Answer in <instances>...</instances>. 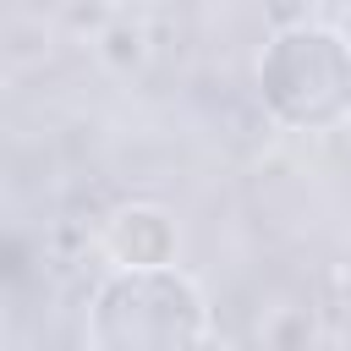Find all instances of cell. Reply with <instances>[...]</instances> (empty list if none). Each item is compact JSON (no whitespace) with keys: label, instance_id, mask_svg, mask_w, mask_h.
<instances>
[{"label":"cell","instance_id":"1","mask_svg":"<svg viewBox=\"0 0 351 351\" xmlns=\"http://www.w3.org/2000/svg\"><path fill=\"white\" fill-rule=\"evenodd\" d=\"M214 313L186 269H110L88 296V351H208Z\"/></svg>","mask_w":351,"mask_h":351},{"label":"cell","instance_id":"2","mask_svg":"<svg viewBox=\"0 0 351 351\" xmlns=\"http://www.w3.org/2000/svg\"><path fill=\"white\" fill-rule=\"evenodd\" d=\"M258 104L285 132H335L351 121V44L335 22L274 27L252 66Z\"/></svg>","mask_w":351,"mask_h":351},{"label":"cell","instance_id":"3","mask_svg":"<svg viewBox=\"0 0 351 351\" xmlns=\"http://www.w3.org/2000/svg\"><path fill=\"white\" fill-rule=\"evenodd\" d=\"M99 247H104L110 269H170L181 252V225L159 203H121L104 219Z\"/></svg>","mask_w":351,"mask_h":351},{"label":"cell","instance_id":"4","mask_svg":"<svg viewBox=\"0 0 351 351\" xmlns=\"http://www.w3.org/2000/svg\"><path fill=\"white\" fill-rule=\"evenodd\" d=\"M154 55V33L148 22H137L132 11H115L99 33H93V60L110 71V77H137Z\"/></svg>","mask_w":351,"mask_h":351},{"label":"cell","instance_id":"5","mask_svg":"<svg viewBox=\"0 0 351 351\" xmlns=\"http://www.w3.org/2000/svg\"><path fill=\"white\" fill-rule=\"evenodd\" d=\"M258 335H263V351H313L318 324H313V307H302V302H280V307L263 313Z\"/></svg>","mask_w":351,"mask_h":351},{"label":"cell","instance_id":"6","mask_svg":"<svg viewBox=\"0 0 351 351\" xmlns=\"http://www.w3.org/2000/svg\"><path fill=\"white\" fill-rule=\"evenodd\" d=\"M335 27H340V33H346V44H351V5L340 11V22H335Z\"/></svg>","mask_w":351,"mask_h":351}]
</instances>
